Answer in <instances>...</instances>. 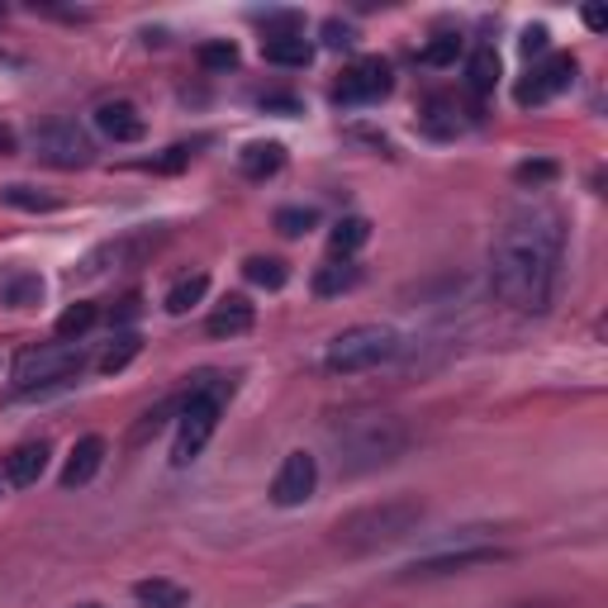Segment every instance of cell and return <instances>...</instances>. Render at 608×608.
Listing matches in <instances>:
<instances>
[{
	"instance_id": "cell-1",
	"label": "cell",
	"mask_w": 608,
	"mask_h": 608,
	"mask_svg": "<svg viewBox=\"0 0 608 608\" xmlns=\"http://www.w3.org/2000/svg\"><path fill=\"white\" fill-rule=\"evenodd\" d=\"M566 258V219L556 205H518L494 229L490 243V285L509 310L542 314L552 304L556 276Z\"/></svg>"
},
{
	"instance_id": "cell-2",
	"label": "cell",
	"mask_w": 608,
	"mask_h": 608,
	"mask_svg": "<svg viewBox=\"0 0 608 608\" xmlns=\"http://www.w3.org/2000/svg\"><path fill=\"white\" fill-rule=\"evenodd\" d=\"M413 442V428L399 413L361 409V413H338L328 423V447L338 457V475H366L399 461Z\"/></svg>"
},
{
	"instance_id": "cell-3",
	"label": "cell",
	"mask_w": 608,
	"mask_h": 608,
	"mask_svg": "<svg viewBox=\"0 0 608 608\" xmlns=\"http://www.w3.org/2000/svg\"><path fill=\"white\" fill-rule=\"evenodd\" d=\"M423 518H428V504L419 494H390V500L361 504V509H352L347 518H338L333 542H338L347 556H366V552L395 547V542H405L409 533H419Z\"/></svg>"
},
{
	"instance_id": "cell-4",
	"label": "cell",
	"mask_w": 608,
	"mask_h": 608,
	"mask_svg": "<svg viewBox=\"0 0 608 608\" xmlns=\"http://www.w3.org/2000/svg\"><path fill=\"white\" fill-rule=\"evenodd\" d=\"M233 395L229 380L219 376H196V386L186 390V405H181V428H176V447H171V461L176 467H190L205 447H210L214 428H219V413H223V399Z\"/></svg>"
},
{
	"instance_id": "cell-5",
	"label": "cell",
	"mask_w": 608,
	"mask_h": 608,
	"mask_svg": "<svg viewBox=\"0 0 608 608\" xmlns=\"http://www.w3.org/2000/svg\"><path fill=\"white\" fill-rule=\"evenodd\" d=\"M399 333L390 324H352L324 347V366L333 376H361L399 357Z\"/></svg>"
},
{
	"instance_id": "cell-6",
	"label": "cell",
	"mask_w": 608,
	"mask_h": 608,
	"mask_svg": "<svg viewBox=\"0 0 608 608\" xmlns=\"http://www.w3.org/2000/svg\"><path fill=\"white\" fill-rule=\"evenodd\" d=\"M82 371H86L82 343H39V347H24L20 357H14V390L39 395V390H53Z\"/></svg>"
},
{
	"instance_id": "cell-7",
	"label": "cell",
	"mask_w": 608,
	"mask_h": 608,
	"mask_svg": "<svg viewBox=\"0 0 608 608\" xmlns=\"http://www.w3.org/2000/svg\"><path fill=\"white\" fill-rule=\"evenodd\" d=\"M34 153L43 157L48 167H62V171H76L91 163V138L76 129V119H48L34 129Z\"/></svg>"
},
{
	"instance_id": "cell-8",
	"label": "cell",
	"mask_w": 608,
	"mask_h": 608,
	"mask_svg": "<svg viewBox=\"0 0 608 608\" xmlns=\"http://www.w3.org/2000/svg\"><path fill=\"white\" fill-rule=\"evenodd\" d=\"M390 86H395V72H390L386 57H357L343 72V82L333 86V101L338 105H371L380 95H390Z\"/></svg>"
},
{
	"instance_id": "cell-9",
	"label": "cell",
	"mask_w": 608,
	"mask_h": 608,
	"mask_svg": "<svg viewBox=\"0 0 608 608\" xmlns=\"http://www.w3.org/2000/svg\"><path fill=\"white\" fill-rule=\"evenodd\" d=\"M314 490H318V461L310 452H285L276 480H271V504L300 509L304 500H314Z\"/></svg>"
},
{
	"instance_id": "cell-10",
	"label": "cell",
	"mask_w": 608,
	"mask_h": 608,
	"mask_svg": "<svg viewBox=\"0 0 608 608\" xmlns=\"http://www.w3.org/2000/svg\"><path fill=\"white\" fill-rule=\"evenodd\" d=\"M490 562H504L500 547H447L433 556H419L399 570V580H438V575H457V570H471V566H490Z\"/></svg>"
},
{
	"instance_id": "cell-11",
	"label": "cell",
	"mask_w": 608,
	"mask_h": 608,
	"mask_svg": "<svg viewBox=\"0 0 608 608\" xmlns=\"http://www.w3.org/2000/svg\"><path fill=\"white\" fill-rule=\"evenodd\" d=\"M575 82V57H547L542 67H533L527 72V82H518V105H547V101H556L566 86Z\"/></svg>"
},
{
	"instance_id": "cell-12",
	"label": "cell",
	"mask_w": 608,
	"mask_h": 608,
	"mask_svg": "<svg viewBox=\"0 0 608 608\" xmlns=\"http://www.w3.org/2000/svg\"><path fill=\"white\" fill-rule=\"evenodd\" d=\"M91 124L105 143H138L148 134V119H143V109L134 101H101L91 109Z\"/></svg>"
},
{
	"instance_id": "cell-13",
	"label": "cell",
	"mask_w": 608,
	"mask_h": 608,
	"mask_svg": "<svg viewBox=\"0 0 608 608\" xmlns=\"http://www.w3.org/2000/svg\"><path fill=\"white\" fill-rule=\"evenodd\" d=\"M153 243H157V233H148V229H143V233H124V238H115V243H101L82 266H76V276H105L109 266L134 262L138 252H148Z\"/></svg>"
},
{
	"instance_id": "cell-14",
	"label": "cell",
	"mask_w": 608,
	"mask_h": 608,
	"mask_svg": "<svg viewBox=\"0 0 608 608\" xmlns=\"http://www.w3.org/2000/svg\"><path fill=\"white\" fill-rule=\"evenodd\" d=\"M252 324H258L252 300L248 295H229L223 304H214L210 318H205V333H210V338H243V333H252Z\"/></svg>"
},
{
	"instance_id": "cell-15",
	"label": "cell",
	"mask_w": 608,
	"mask_h": 608,
	"mask_svg": "<svg viewBox=\"0 0 608 608\" xmlns=\"http://www.w3.org/2000/svg\"><path fill=\"white\" fill-rule=\"evenodd\" d=\"M101 461H105V438H82L72 447V457H67V467H62V490H82L95 480V471H101Z\"/></svg>"
},
{
	"instance_id": "cell-16",
	"label": "cell",
	"mask_w": 608,
	"mask_h": 608,
	"mask_svg": "<svg viewBox=\"0 0 608 608\" xmlns=\"http://www.w3.org/2000/svg\"><path fill=\"white\" fill-rule=\"evenodd\" d=\"M0 304H10V310H39L43 304V276L29 266H14L0 276Z\"/></svg>"
},
{
	"instance_id": "cell-17",
	"label": "cell",
	"mask_w": 608,
	"mask_h": 608,
	"mask_svg": "<svg viewBox=\"0 0 608 608\" xmlns=\"http://www.w3.org/2000/svg\"><path fill=\"white\" fill-rule=\"evenodd\" d=\"M48 471V442L39 438V442H20L14 452L6 457V480L10 485H34V480Z\"/></svg>"
},
{
	"instance_id": "cell-18",
	"label": "cell",
	"mask_w": 608,
	"mask_h": 608,
	"mask_svg": "<svg viewBox=\"0 0 608 608\" xmlns=\"http://www.w3.org/2000/svg\"><path fill=\"white\" fill-rule=\"evenodd\" d=\"M361 285V266L352 262V258H333L314 271V295L318 300H333V295H347V291H357Z\"/></svg>"
},
{
	"instance_id": "cell-19",
	"label": "cell",
	"mask_w": 608,
	"mask_h": 608,
	"mask_svg": "<svg viewBox=\"0 0 608 608\" xmlns=\"http://www.w3.org/2000/svg\"><path fill=\"white\" fill-rule=\"evenodd\" d=\"M262 57L271 62V67H310L314 43L304 34H266L262 39Z\"/></svg>"
},
{
	"instance_id": "cell-20",
	"label": "cell",
	"mask_w": 608,
	"mask_h": 608,
	"mask_svg": "<svg viewBox=\"0 0 608 608\" xmlns=\"http://www.w3.org/2000/svg\"><path fill=\"white\" fill-rule=\"evenodd\" d=\"M238 167H243L248 181H266V176H276L285 167V148L281 143H248V148L238 153Z\"/></svg>"
},
{
	"instance_id": "cell-21",
	"label": "cell",
	"mask_w": 608,
	"mask_h": 608,
	"mask_svg": "<svg viewBox=\"0 0 608 608\" xmlns=\"http://www.w3.org/2000/svg\"><path fill=\"white\" fill-rule=\"evenodd\" d=\"M419 124H423V134H428V138H457L461 129H467V119H461L457 101H447V95H438V101H428V105H423Z\"/></svg>"
},
{
	"instance_id": "cell-22",
	"label": "cell",
	"mask_w": 608,
	"mask_h": 608,
	"mask_svg": "<svg viewBox=\"0 0 608 608\" xmlns=\"http://www.w3.org/2000/svg\"><path fill=\"white\" fill-rule=\"evenodd\" d=\"M134 599L143 608H190V589L176 585V580H163V575H153V580L134 585Z\"/></svg>"
},
{
	"instance_id": "cell-23",
	"label": "cell",
	"mask_w": 608,
	"mask_h": 608,
	"mask_svg": "<svg viewBox=\"0 0 608 608\" xmlns=\"http://www.w3.org/2000/svg\"><path fill=\"white\" fill-rule=\"evenodd\" d=\"M467 86L475 95H490L494 86H500V53L485 43V48H475L471 62H467Z\"/></svg>"
},
{
	"instance_id": "cell-24",
	"label": "cell",
	"mask_w": 608,
	"mask_h": 608,
	"mask_svg": "<svg viewBox=\"0 0 608 608\" xmlns=\"http://www.w3.org/2000/svg\"><path fill=\"white\" fill-rule=\"evenodd\" d=\"M0 200H6L10 210H24V214H48V210H57V196H48V190H39V186H24V181L0 186Z\"/></svg>"
},
{
	"instance_id": "cell-25",
	"label": "cell",
	"mask_w": 608,
	"mask_h": 608,
	"mask_svg": "<svg viewBox=\"0 0 608 608\" xmlns=\"http://www.w3.org/2000/svg\"><path fill=\"white\" fill-rule=\"evenodd\" d=\"M95 318H101V310H95V304H86V300L67 304V310L57 314V343H82L86 333L95 328Z\"/></svg>"
},
{
	"instance_id": "cell-26",
	"label": "cell",
	"mask_w": 608,
	"mask_h": 608,
	"mask_svg": "<svg viewBox=\"0 0 608 608\" xmlns=\"http://www.w3.org/2000/svg\"><path fill=\"white\" fill-rule=\"evenodd\" d=\"M366 238H371V223H366L361 214H347L333 223V233H328V243H333V258H352L357 248H366Z\"/></svg>"
},
{
	"instance_id": "cell-27",
	"label": "cell",
	"mask_w": 608,
	"mask_h": 608,
	"mask_svg": "<svg viewBox=\"0 0 608 608\" xmlns=\"http://www.w3.org/2000/svg\"><path fill=\"white\" fill-rule=\"evenodd\" d=\"M210 295V276L205 271H190V276H181L167 291V314H186V310H196V304Z\"/></svg>"
},
{
	"instance_id": "cell-28",
	"label": "cell",
	"mask_w": 608,
	"mask_h": 608,
	"mask_svg": "<svg viewBox=\"0 0 608 608\" xmlns=\"http://www.w3.org/2000/svg\"><path fill=\"white\" fill-rule=\"evenodd\" d=\"M243 276L252 285H262V291H281V285L291 281V266H285L281 258H248L243 262Z\"/></svg>"
},
{
	"instance_id": "cell-29",
	"label": "cell",
	"mask_w": 608,
	"mask_h": 608,
	"mask_svg": "<svg viewBox=\"0 0 608 608\" xmlns=\"http://www.w3.org/2000/svg\"><path fill=\"white\" fill-rule=\"evenodd\" d=\"M138 347H143V343H138V333H119V338L105 347V357H101V371H105V376L124 371V366H129V361L138 357Z\"/></svg>"
},
{
	"instance_id": "cell-30",
	"label": "cell",
	"mask_w": 608,
	"mask_h": 608,
	"mask_svg": "<svg viewBox=\"0 0 608 608\" xmlns=\"http://www.w3.org/2000/svg\"><path fill=\"white\" fill-rule=\"evenodd\" d=\"M461 57V34H438L423 43L419 62H428V67H452V62Z\"/></svg>"
},
{
	"instance_id": "cell-31",
	"label": "cell",
	"mask_w": 608,
	"mask_h": 608,
	"mask_svg": "<svg viewBox=\"0 0 608 608\" xmlns=\"http://www.w3.org/2000/svg\"><path fill=\"white\" fill-rule=\"evenodd\" d=\"M200 67H205V72H233V67H238V43H229V39L205 43V48H200Z\"/></svg>"
},
{
	"instance_id": "cell-32",
	"label": "cell",
	"mask_w": 608,
	"mask_h": 608,
	"mask_svg": "<svg viewBox=\"0 0 608 608\" xmlns=\"http://www.w3.org/2000/svg\"><path fill=\"white\" fill-rule=\"evenodd\" d=\"M314 223H318V214L314 210H300V205H285V210H276V229L285 238H304Z\"/></svg>"
},
{
	"instance_id": "cell-33",
	"label": "cell",
	"mask_w": 608,
	"mask_h": 608,
	"mask_svg": "<svg viewBox=\"0 0 608 608\" xmlns=\"http://www.w3.org/2000/svg\"><path fill=\"white\" fill-rule=\"evenodd\" d=\"M357 43V29L343 24V20H324V48H333V53H343V48Z\"/></svg>"
},
{
	"instance_id": "cell-34",
	"label": "cell",
	"mask_w": 608,
	"mask_h": 608,
	"mask_svg": "<svg viewBox=\"0 0 608 608\" xmlns=\"http://www.w3.org/2000/svg\"><path fill=\"white\" fill-rule=\"evenodd\" d=\"M186 163H190V143H171V148H167L163 157H153L148 171H181Z\"/></svg>"
},
{
	"instance_id": "cell-35",
	"label": "cell",
	"mask_w": 608,
	"mask_h": 608,
	"mask_svg": "<svg viewBox=\"0 0 608 608\" xmlns=\"http://www.w3.org/2000/svg\"><path fill=\"white\" fill-rule=\"evenodd\" d=\"M514 176H518L523 186H547L552 176H556V163H518Z\"/></svg>"
},
{
	"instance_id": "cell-36",
	"label": "cell",
	"mask_w": 608,
	"mask_h": 608,
	"mask_svg": "<svg viewBox=\"0 0 608 608\" xmlns=\"http://www.w3.org/2000/svg\"><path fill=\"white\" fill-rule=\"evenodd\" d=\"M523 53L533 57V53H547V29L533 24V29H523Z\"/></svg>"
},
{
	"instance_id": "cell-37",
	"label": "cell",
	"mask_w": 608,
	"mask_h": 608,
	"mask_svg": "<svg viewBox=\"0 0 608 608\" xmlns=\"http://www.w3.org/2000/svg\"><path fill=\"white\" fill-rule=\"evenodd\" d=\"M138 304H143L138 295H129V300L119 304V310H115V328H119V324H134V318H138Z\"/></svg>"
},
{
	"instance_id": "cell-38",
	"label": "cell",
	"mask_w": 608,
	"mask_h": 608,
	"mask_svg": "<svg viewBox=\"0 0 608 608\" xmlns=\"http://www.w3.org/2000/svg\"><path fill=\"white\" fill-rule=\"evenodd\" d=\"M585 24L595 29V34H604V29H608V14H604L599 6H585Z\"/></svg>"
},
{
	"instance_id": "cell-39",
	"label": "cell",
	"mask_w": 608,
	"mask_h": 608,
	"mask_svg": "<svg viewBox=\"0 0 608 608\" xmlns=\"http://www.w3.org/2000/svg\"><path fill=\"white\" fill-rule=\"evenodd\" d=\"M262 105H266V109H295L291 95H262Z\"/></svg>"
},
{
	"instance_id": "cell-40",
	"label": "cell",
	"mask_w": 608,
	"mask_h": 608,
	"mask_svg": "<svg viewBox=\"0 0 608 608\" xmlns=\"http://www.w3.org/2000/svg\"><path fill=\"white\" fill-rule=\"evenodd\" d=\"M10 148H14V134H10V129H0V157H6Z\"/></svg>"
},
{
	"instance_id": "cell-41",
	"label": "cell",
	"mask_w": 608,
	"mask_h": 608,
	"mask_svg": "<svg viewBox=\"0 0 608 608\" xmlns=\"http://www.w3.org/2000/svg\"><path fill=\"white\" fill-rule=\"evenodd\" d=\"M72 608H105V604H95V599H86V604H72Z\"/></svg>"
}]
</instances>
